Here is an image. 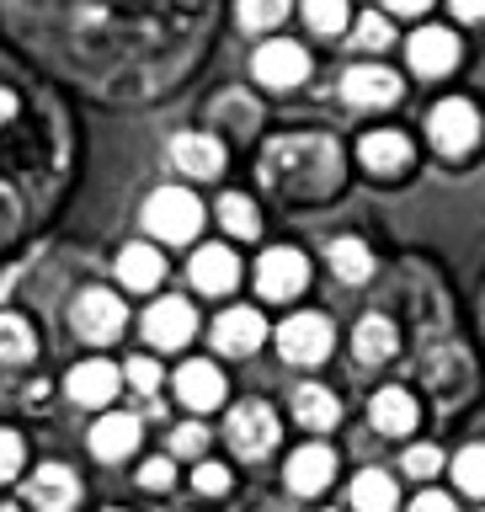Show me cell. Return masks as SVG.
I'll list each match as a JSON object with an SVG mask.
<instances>
[{"mask_svg":"<svg viewBox=\"0 0 485 512\" xmlns=\"http://www.w3.org/2000/svg\"><path fill=\"white\" fill-rule=\"evenodd\" d=\"M0 512H16V507H0Z\"/></svg>","mask_w":485,"mask_h":512,"instance_id":"46","label":"cell"},{"mask_svg":"<svg viewBox=\"0 0 485 512\" xmlns=\"http://www.w3.org/2000/svg\"><path fill=\"white\" fill-rule=\"evenodd\" d=\"M342 102L347 107H390L400 102V75L384 64H352L342 75Z\"/></svg>","mask_w":485,"mask_h":512,"instance_id":"14","label":"cell"},{"mask_svg":"<svg viewBox=\"0 0 485 512\" xmlns=\"http://www.w3.org/2000/svg\"><path fill=\"white\" fill-rule=\"evenodd\" d=\"M480 331H485V294H480Z\"/></svg>","mask_w":485,"mask_h":512,"instance_id":"45","label":"cell"},{"mask_svg":"<svg viewBox=\"0 0 485 512\" xmlns=\"http://www.w3.org/2000/svg\"><path fill=\"white\" fill-rule=\"evenodd\" d=\"M294 422L310 432H331L342 422V400H336L326 384H299L294 390Z\"/></svg>","mask_w":485,"mask_h":512,"instance_id":"25","label":"cell"},{"mask_svg":"<svg viewBox=\"0 0 485 512\" xmlns=\"http://www.w3.org/2000/svg\"><path fill=\"white\" fill-rule=\"evenodd\" d=\"M395 43V27L384 11H363L358 22H352V48H363V54H384V48Z\"/></svg>","mask_w":485,"mask_h":512,"instance_id":"31","label":"cell"},{"mask_svg":"<svg viewBox=\"0 0 485 512\" xmlns=\"http://www.w3.org/2000/svg\"><path fill=\"white\" fill-rule=\"evenodd\" d=\"M11 38L112 102L160 96L198 64L214 0H0Z\"/></svg>","mask_w":485,"mask_h":512,"instance_id":"1","label":"cell"},{"mask_svg":"<svg viewBox=\"0 0 485 512\" xmlns=\"http://www.w3.org/2000/svg\"><path fill=\"white\" fill-rule=\"evenodd\" d=\"M283 480H288V491H294V496H320L336 480V454L326 443H304V448L288 454Z\"/></svg>","mask_w":485,"mask_h":512,"instance_id":"15","label":"cell"},{"mask_svg":"<svg viewBox=\"0 0 485 512\" xmlns=\"http://www.w3.org/2000/svg\"><path fill=\"white\" fill-rule=\"evenodd\" d=\"M368 416H374V427L384 432V438H406V432L416 427V400H411V390L390 384V390H379V395H374Z\"/></svg>","mask_w":485,"mask_h":512,"instance_id":"26","label":"cell"},{"mask_svg":"<svg viewBox=\"0 0 485 512\" xmlns=\"http://www.w3.org/2000/svg\"><path fill=\"white\" fill-rule=\"evenodd\" d=\"M192 331H198V310H192L187 299H155L150 310H144V342H150L155 352L187 347Z\"/></svg>","mask_w":485,"mask_h":512,"instance_id":"10","label":"cell"},{"mask_svg":"<svg viewBox=\"0 0 485 512\" xmlns=\"http://www.w3.org/2000/svg\"><path fill=\"white\" fill-rule=\"evenodd\" d=\"M400 470H406L411 480H432V475L443 470V448H438V443H416V448H406Z\"/></svg>","mask_w":485,"mask_h":512,"instance_id":"36","label":"cell"},{"mask_svg":"<svg viewBox=\"0 0 485 512\" xmlns=\"http://www.w3.org/2000/svg\"><path fill=\"white\" fill-rule=\"evenodd\" d=\"M459 22H485V0H448Z\"/></svg>","mask_w":485,"mask_h":512,"instance_id":"43","label":"cell"},{"mask_svg":"<svg viewBox=\"0 0 485 512\" xmlns=\"http://www.w3.org/2000/svg\"><path fill=\"white\" fill-rule=\"evenodd\" d=\"M406 54H411V70L416 75L438 80V75H448L459 64V32H448V27H416L411 43H406Z\"/></svg>","mask_w":485,"mask_h":512,"instance_id":"12","label":"cell"},{"mask_svg":"<svg viewBox=\"0 0 485 512\" xmlns=\"http://www.w3.org/2000/svg\"><path fill=\"white\" fill-rule=\"evenodd\" d=\"M278 438H283V427H278V411L267 400H240L230 411V448L240 459H267L278 448Z\"/></svg>","mask_w":485,"mask_h":512,"instance_id":"8","label":"cell"},{"mask_svg":"<svg viewBox=\"0 0 485 512\" xmlns=\"http://www.w3.org/2000/svg\"><path fill=\"white\" fill-rule=\"evenodd\" d=\"M347 502H352V512H395V502H400L395 475L390 470H363L358 480H352Z\"/></svg>","mask_w":485,"mask_h":512,"instance_id":"27","label":"cell"},{"mask_svg":"<svg viewBox=\"0 0 485 512\" xmlns=\"http://www.w3.org/2000/svg\"><path fill=\"white\" fill-rule=\"evenodd\" d=\"M235 16H240V27L267 32V27H278L288 16V0H235Z\"/></svg>","mask_w":485,"mask_h":512,"instance_id":"33","label":"cell"},{"mask_svg":"<svg viewBox=\"0 0 485 512\" xmlns=\"http://www.w3.org/2000/svg\"><path fill=\"white\" fill-rule=\"evenodd\" d=\"M171 480H176L171 459H144V464H139V486H144V491H166Z\"/></svg>","mask_w":485,"mask_h":512,"instance_id":"41","label":"cell"},{"mask_svg":"<svg viewBox=\"0 0 485 512\" xmlns=\"http://www.w3.org/2000/svg\"><path fill=\"white\" fill-rule=\"evenodd\" d=\"M262 342H267V320L256 315L251 304H235V310H224L214 320V347L224 358H251Z\"/></svg>","mask_w":485,"mask_h":512,"instance_id":"13","label":"cell"},{"mask_svg":"<svg viewBox=\"0 0 485 512\" xmlns=\"http://www.w3.org/2000/svg\"><path fill=\"white\" fill-rule=\"evenodd\" d=\"M64 390H70L75 406H107V400L123 390V368H118V363H107V358H86V363H75V368H70Z\"/></svg>","mask_w":485,"mask_h":512,"instance_id":"16","label":"cell"},{"mask_svg":"<svg viewBox=\"0 0 485 512\" xmlns=\"http://www.w3.org/2000/svg\"><path fill=\"white\" fill-rule=\"evenodd\" d=\"M331 272L342 283H368L374 278V251H368V240H358V235H342V240H331Z\"/></svg>","mask_w":485,"mask_h":512,"instance_id":"28","label":"cell"},{"mask_svg":"<svg viewBox=\"0 0 485 512\" xmlns=\"http://www.w3.org/2000/svg\"><path fill=\"white\" fill-rule=\"evenodd\" d=\"M384 6H390L395 16H422V11L432 6V0H384Z\"/></svg>","mask_w":485,"mask_h":512,"instance_id":"44","label":"cell"},{"mask_svg":"<svg viewBox=\"0 0 485 512\" xmlns=\"http://www.w3.org/2000/svg\"><path fill=\"white\" fill-rule=\"evenodd\" d=\"M400 347V331L390 315H363L358 331H352V352H358V363H390Z\"/></svg>","mask_w":485,"mask_h":512,"instance_id":"24","label":"cell"},{"mask_svg":"<svg viewBox=\"0 0 485 512\" xmlns=\"http://www.w3.org/2000/svg\"><path fill=\"white\" fill-rule=\"evenodd\" d=\"M411 512H459V507L448 502L443 491H422V496H416V502H411Z\"/></svg>","mask_w":485,"mask_h":512,"instance_id":"42","label":"cell"},{"mask_svg":"<svg viewBox=\"0 0 485 512\" xmlns=\"http://www.w3.org/2000/svg\"><path fill=\"white\" fill-rule=\"evenodd\" d=\"M187 272H192V288H203V294H230L240 283V256L230 246H203Z\"/></svg>","mask_w":485,"mask_h":512,"instance_id":"20","label":"cell"},{"mask_svg":"<svg viewBox=\"0 0 485 512\" xmlns=\"http://www.w3.org/2000/svg\"><path fill=\"white\" fill-rule=\"evenodd\" d=\"M310 283V262L294 246H272L262 262H256V294L262 299H294L299 288Z\"/></svg>","mask_w":485,"mask_h":512,"instance_id":"11","label":"cell"},{"mask_svg":"<svg viewBox=\"0 0 485 512\" xmlns=\"http://www.w3.org/2000/svg\"><path fill=\"white\" fill-rule=\"evenodd\" d=\"M70 326L80 342H118L123 326H128V304L118 294H107V288H80L75 304H70Z\"/></svg>","mask_w":485,"mask_h":512,"instance_id":"6","label":"cell"},{"mask_svg":"<svg viewBox=\"0 0 485 512\" xmlns=\"http://www.w3.org/2000/svg\"><path fill=\"white\" fill-rule=\"evenodd\" d=\"M251 75H256V86H267V91H294L304 75H310V54H304L299 43H262L256 48V59H251Z\"/></svg>","mask_w":485,"mask_h":512,"instance_id":"9","label":"cell"},{"mask_svg":"<svg viewBox=\"0 0 485 512\" xmlns=\"http://www.w3.org/2000/svg\"><path fill=\"white\" fill-rule=\"evenodd\" d=\"M80 502V480L70 464H43L38 475L27 480V507L32 512H75Z\"/></svg>","mask_w":485,"mask_h":512,"instance_id":"17","label":"cell"},{"mask_svg":"<svg viewBox=\"0 0 485 512\" xmlns=\"http://www.w3.org/2000/svg\"><path fill=\"white\" fill-rule=\"evenodd\" d=\"M342 144L331 134H283L272 139L262 160H256V176L272 198H288V203H320L342 187Z\"/></svg>","mask_w":485,"mask_h":512,"instance_id":"2","label":"cell"},{"mask_svg":"<svg viewBox=\"0 0 485 512\" xmlns=\"http://www.w3.org/2000/svg\"><path fill=\"white\" fill-rule=\"evenodd\" d=\"M331 347H336V326L320 310H299V315H288L278 326V352L288 363H299V368L326 363Z\"/></svg>","mask_w":485,"mask_h":512,"instance_id":"7","label":"cell"},{"mask_svg":"<svg viewBox=\"0 0 485 512\" xmlns=\"http://www.w3.org/2000/svg\"><path fill=\"white\" fill-rule=\"evenodd\" d=\"M32 326L22 315H0V363H27L32 358Z\"/></svg>","mask_w":485,"mask_h":512,"instance_id":"32","label":"cell"},{"mask_svg":"<svg viewBox=\"0 0 485 512\" xmlns=\"http://www.w3.org/2000/svg\"><path fill=\"white\" fill-rule=\"evenodd\" d=\"M123 379L134 384L139 395H155V390H160V363H155V358H144V352H139V358H128Z\"/></svg>","mask_w":485,"mask_h":512,"instance_id":"38","label":"cell"},{"mask_svg":"<svg viewBox=\"0 0 485 512\" xmlns=\"http://www.w3.org/2000/svg\"><path fill=\"white\" fill-rule=\"evenodd\" d=\"M171 166L192 182H214L224 171V144L214 134H176L171 139Z\"/></svg>","mask_w":485,"mask_h":512,"instance_id":"18","label":"cell"},{"mask_svg":"<svg viewBox=\"0 0 485 512\" xmlns=\"http://www.w3.org/2000/svg\"><path fill=\"white\" fill-rule=\"evenodd\" d=\"M480 107L464 102V96H448V102H438L427 112V139L438 155H470L480 144Z\"/></svg>","mask_w":485,"mask_h":512,"instance_id":"5","label":"cell"},{"mask_svg":"<svg viewBox=\"0 0 485 512\" xmlns=\"http://www.w3.org/2000/svg\"><path fill=\"white\" fill-rule=\"evenodd\" d=\"M144 230L166 240V246H182V240L203 230V203L187 187H155L150 203H144Z\"/></svg>","mask_w":485,"mask_h":512,"instance_id":"3","label":"cell"},{"mask_svg":"<svg viewBox=\"0 0 485 512\" xmlns=\"http://www.w3.org/2000/svg\"><path fill=\"white\" fill-rule=\"evenodd\" d=\"M22 459H27V443H22V432L0 427V480H16V470H22Z\"/></svg>","mask_w":485,"mask_h":512,"instance_id":"37","label":"cell"},{"mask_svg":"<svg viewBox=\"0 0 485 512\" xmlns=\"http://www.w3.org/2000/svg\"><path fill=\"white\" fill-rule=\"evenodd\" d=\"M422 384L432 390L438 406H459L475 384V368H470V352L459 342H432L427 358H422Z\"/></svg>","mask_w":485,"mask_h":512,"instance_id":"4","label":"cell"},{"mask_svg":"<svg viewBox=\"0 0 485 512\" xmlns=\"http://www.w3.org/2000/svg\"><path fill=\"white\" fill-rule=\"evenodd\" d=\"M358 155L374 176H400L411 166V139L400 134V128H374V134L358 144Z\"/></svg>","mask_w":485,"mask_h":512,"instance_id":"21","label":"cell"},{"mask_svg":"<svg viewBox=\"0 0 485 512\" xmlns=\"http://www.w3.org/2000/svg\"><path fill=\"white\" fill-rule=\"evenodd\" d=\"M208 448V427H198V422H182L171 432V454H182V459H192V454H203Z\"/></svg>","mask_w":485,"mask_h":512,"instance_id":"39","label":"cell"},{"mask_svg":"<svg viewBox=\"0 0 485 512\" xmlns=\"http://www.w3.org/2000/svg\"><path fill=\"white\" fill-rule=\"evenodd\" d=\"M454 480H459V491L485 496V443L459 448V459H454Z\"/></svg>","mask_w":485,"mask_h":512,"instance_id":"34","label":"cell"},{"mask_svg":"<svg viewBox=\"0 0 485 512\" xmlns=\"http://www.w3.org/2000/svg\"><path fill=\"white\" fill-rule=\"evenodd\" d=\"M230 470H224V464H198V470H192V486H198L203 496H224L230 491Z\"/></svg>","mask_w":485,"mask_h":512,"instance_id":"40","label":"cell"},{"mask_svg":"<svg viewBox=\"0 0 485 512\" xmlns=\"http://www.w3.org/2000/svg\"><path fill=\"white\" fill-rule=\"evenodd\" d=\"M214 123L235 128V134H251V128L262 123V112H256V102H251L246 91H224L219 102H214Z\"/></svg>","mask_w":485,"mask_h":512,"instance_id":"30","label":"cell"},{"mask_svg":"<svg viewBox=\"0 0 485 512\" xmlns=\"http://www.w3.org/2000/svg\"><path fill=\"white\" fill-rule=\"evenodd\" d=\"M219 224L235 240H251L256 230H262V214H256V203L246 198V192H224V198H219Z\"/></svg>","mask_w":485,"mask_h":512,"instance_id":"29","label":"cell"},{"mask_svg":"<svg viewBox=\"0 0 485 512\" xmlns=\"http://www.w3.org/2000/svg\"><path fill=\"white\" fill-rule=\"evenodd\" d=\"M139 448V416H128V411H107L102 422L91 427V454L96 459H128Z\"/></svg>","mask_w":485,"mask_h":512,"instance_id":"22","label":"cell"},{"mask_svg":"<svg viewBox=\"0 0 485 512\" xmlns=\"http://www.w3.org/2000/svg\"><path fill=\"white\" fill-rule=\"evenodd\" d=\"M118 278H123V288H134V294H150V288L166 278V256H160L150 240H134V246L118 251Z\"/></svg>","mask_w":485,"mask_h":512,"instance_id":"23","label":"cell"},{"mask_svg":"<svg viewBox=\"0 0 485 512\" xmlns=\"http://www.w3.org/2000/svg\"><path fill=\"white\" fill-rule=\"evenodd\" d=\"M176 400H182L187 411H214L224 400V374L208 358H192L176 368Z\"/></svg>","mask_w":485,"mask_h":512,"instance_id":"19","label":"cell"},{"mask_svg":"<svg viewBox=\"0 0 485 512\" xmlns=\"http://www.w3.org/2000/svg\"><path fill=\"white\" fill-rule=\"evenodd\" d=\"M304 22L315 32H342L347 27V0H304Z\"/></svg>","mask_w":485,"mask_h":512,"instance_id":"35","label":"cell"}]
</instances>
